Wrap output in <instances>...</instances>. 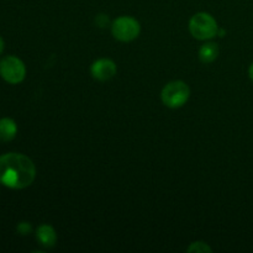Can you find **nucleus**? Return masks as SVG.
Masks as SVG:
<instances>
[{
    "instance_id": "7",
    "label": "nucleus",
    "mask_w": 253,
    "mask_h": 253,
    "mask_svg": "<svg viewBox=\"0 0 253 253\" xmlns=\"http://www.w3.org/2000/svg\"><path fill=\"white\" fill-rule=\"evenodd\" d=\"M36 237L37 240H39L40 244H41L42 246L47 247V249H52L57 242L56 231H54V229L51 225L47 224L39 226V229H37L36 231Z\"/></svg>"
},
{
    "instance_id": "12",
    "label": "nucleus",
    "mask_w": 253,
    "mask_h": 253,
    "mask_svg": "<svg viewBox=\"0 0 253 253\" xmlns=\"http://www.w3.org/2000/svg\"><path fill=\"white\" fill-rule=\"evenodd\" d=\"M4 48H5V42H4V40H2V37L0 36V54L4 52Z\"/></svg>"
},
{
    "instance_id": "10",
    "label": "nucleus",
    "mask_w": 253,
    "mask_h": 253,
    "mask_svg": "<svg viewBox=\"0 0 253 253\" xmlns=\"http://www.w3.org/2000/svg\"><path fill=\"white\" fill-rule=\"evenodd\" d=\"M187 251L190 253H211L212 250L207 242L197 241V242H193V244L188 247Z\"/></svg>"
},
{
    "instance_id": "1",
    "label": "nucleus",
    "mask_w": 253,
    "mask_h": 253,
    "mask_svg": "<svg viewBox=\"0 0 253 253\" xmlns=\"http://www.w3.org/2000/svg\"><path fill=\"white\" fill-rule=\"evenodd\" d=\"M36 167L27 156L9 152L0 156V184L9 189H25L34 183Z\"/></svg>"
},
{
    "instance_id": "2",
    "label": "nucleus",
    "mask_w": 253,
    "mask_h": 253,
    "mask_svg": "<svg viewBox=\"0 0 253 253\" xmlns=\"http://www.w3.org/2000/svg\"><path fill=\"white\" fill-rule=\"evenodd\" d=\"M189 31L197 40H210L219 32V26L214 17L208 12H198L189 21Z\"/></svg>"
},
{
    "instance_id": "9",
    "label": "nucleus",
    "mask_w": 253,
    "mask_h": 253,
    "mask_svg": "<svg viewBox=\"0 0 253 253\" xmlns=\"http://www.w3.org/2000/svg\"><path fill=\"white\" fill-rule=\"evenodd\" d=\"M219 56V47L214 42H209L200 47L199 49V58L204 63H211Z\"/></svg>"
},
{
    "instance_id": "11",
    "label": "nucleus",
    "mask_w": 253,
    "mask_h": 253,
    "mask_svg": "<svg viewBox=\"0 0 253 253\" xmlns=\"http://www.w3.org/2000/svg\"><path fill=\"white\" fill-rule=\"evenodd\" d=\"M16 230H17V232H19L20 235H29L30 232L32 231V227H31V225H30V222H26V221H22V222H20L19 225H17V227H16Z\"/></svg>"
},
{
    "instance_id": "6",
    "label": "nucleus",
    "mask_w": 253,
    "mask_h": 253,
    "mask_svg": "<svg viewBox=\"0 0 253 253\" xmlns=\"http://www.w3.org/2000/svg\"><path fill=\"white\" fill-rule=\"evenodd\" d=\"M116 64L111 59L101 58L94 62L90 67V73L94 79L99 82H106L116 74Z\"/></svg>"
},
{
    "instance_id": "3",
    "label": "nucleus",
    "mask_w": 253,
    "mask_h": 253,
    "mask_svg": "<svg viewBox=\"0 0 253 253\" xmlns=\"http://www.w3.org/2000/svg\"><path fill=\"white\" fill-rule=\"evenodd\" d=\"M190 95V89L187 83L182 81H173L166 84L161 98L163 104L170 109H177L184 105Z\"/></svg>"
},
{
    "instance_id": "5",
    "label": "nucleus",
    "mask_w": 253,
    "mask_h": 253,
    "mask_svg": "<svg viewBox=\"0 0 253 253\" xmlns=\"http://www.w3.org/2000/svg\"><path fill=\"white\" fill-rule=\"evenodd\" d=\"M140 22L131 16H120L114 20L111 32L116 40L121 42H130L137 39L140 35Z\"/></svg>"
},
{
    "instance_id": "4",
    "label": "nucleus",
    "mask_w": 253,
    "mask_h": 253,
    "mask_svg": "<svg viewBox=\"0 0 253 253\" xmlns=\"http://www.w3.org/2000/svg\"><path fill=\"white\" fill-rule=\"evenodd\" d=\"M0 77L10 84H19L26 77V67L16 56H6L0 61Z\"/></svg>"
},
{
    "instance_id": "8",
    "label": "nucleus",
    "mask_w": 253,
    "mask_h": 253,
    "mask_svg": "<svg viewBox=\"0 0 253 253\" xmlns=\"http://www.w3.org/2000/svg\"><path fill=\"white\" fill-rule=\"evenodd\" d=\"M16 133L17 125L12 119H0V141L1 142H10L16 137Z\"/></svg>"
},
{
    "instance_id": "13",
    "label": "nucleus",
    "mask_w": 253,
    "mask_h": 253,
    "mask_svg": "<svg viewBox=\"0 0 253 253\" xmlns=\"http://www.w3.org/2000/svg\"><path fill=\"white\" fill-rule=\"evenodd\" d=\"M249 74H250V78L253 81V63L250 66V69H249Z\"/></svg>"
}]
</instances>
